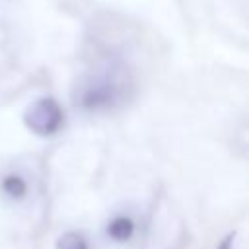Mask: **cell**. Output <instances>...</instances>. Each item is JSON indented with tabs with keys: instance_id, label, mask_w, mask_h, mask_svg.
Masks as SVG:
<instances>
[{
	"instance_id": "1",
	"label": "cell",
	"mask_w": 249,
	"mask_h": 249,
	"mask_svg": "<svg viewBox=\"0 0 249 249\" xmlns=\"http://www.w3.org/2000/svg\"><path fill=\"white\" fill-rule=\"evenodd\" d=\"M126 80L115 76V72H103L82 86L80 89V105L86 111H107L121 103L124 97Z\"/></svg>"
},
{
	"instance_id": "3",
	"label": "cell",
	"mask_w": 249,
	"mask_h": 249,
	"mask_svg": "<svg viewBox=\"0 0 249 249\" xmlns=\"http://www.w3.org/2000/svg\"><path fill=\"white\" fill-rule=\"evenodd\" d=\"M134 230H136L134 220H132L130 216H124V214H119V216L111 218L109 224H107V228H105L107 235H109L113 241H117V243L128 241V239L134 235Z\"/></svg>"
},
{
	"instance_id": "2",
	"label": "cell",
	"mask_w": 249,
	"mask_h": 249,
	"mask_svg": "<svg viewBox=\"0 0 249 249\" xmlns=\"http://www.w3.org/2000/svg\"><path fill=\"white\" fill-rule=\"evenodd\" d=\"M64 123L62 107L53 97H39L27 105L23 113V124L37 136H53Z\"/></svg>"
},
{
	"instance_id": "5",
	"label": "cell",
	"mask_w": 249,
	"mask_h": 249,
	"mask_svg": "<svg viewBox=\"0 0 249 249\" xmlns=\"http://www.w3.org/2000/svg\"><path fill=\"white\" fill-rule=\"evenodd\" d=\"M56 249H89L88 241L78 231H66L56 239Z\"/></svg>"
},
{
	"instance_id": "6",
	"label": "cell",
	"mask_w": 249,
	"mask_h": 249,
	"mask_svg": "<svg viewBox=\"0 0 249 249\" xmlns=\"http://www.w3.org/2000/svg\"><path fill=\"white\" fill-rule=\"evenodd\" d=\"M231 245H233V233H231V235H228V237L218 245V249H231Z\"/></svg>"
},
{
	"instance_id": "4",
	"label": "cell",
	"mask_w": 249,
	"mask_h": 249,
	"mask_svg": "<svg viewBox=\"0 0 249 249\" xmlns=\"http://www.w3.org/2000/svg\"><path fill=\"white\" fill-rule=\"evenodd\" d=\"M2 193L12 200H21L27 195V181L18 173H8L2 177Z\"/></svg>"
}]
</instances>
